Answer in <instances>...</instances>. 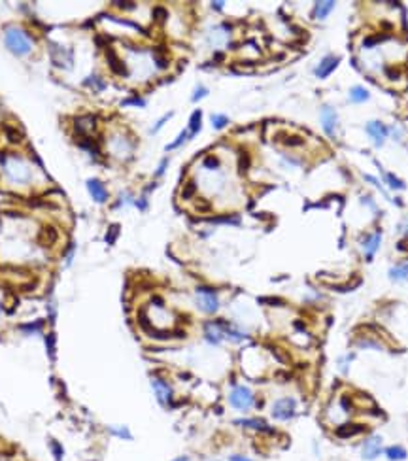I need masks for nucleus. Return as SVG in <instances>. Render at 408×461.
<instances>
[{
  "mask_svg": "<svg viewBox=\"0 0 408 461\" xmlns=\"http://www.w3.org/2000/svg\"><path fill=\"white\" fill-rule=\"evenodd\" d=\"M170 461H193V458H191V456H187V454H181V456H176V458H172Z\"/></svg>",
  "mask_w": 408,
  "mask_h": 461,
  "instance_id": "c03bdc74",
  "label": "nucleus"
},
{
  "mask_svg": "<svg viewBox=\"0 0 408 461\" xmlns=\"http://www.w3.org/2000/svg\"><path fill=\"white\" fill-rule=\"evenodd\" d=\"M210 461H223V460H210Z\"/></svg>",
  "mask_w": 408,
  "mask_h": 461,
  "instance_id": "49530a36",
  "label": "nucleus"
},
{
  "mask_svg": "<svg viewBox=\"0 0 408 461\" xmlns=\"http://www.w3.org/2000/svg\"><path fill=\"white\" fill-rule=\"evenodd\" d=\"M193 195H195V183L189 181V183L183 187V191H181V197H183V199H191Z\"/></svg>",
  "mask_w": 408,
  "mask_h": 461,
  "instance_id": "c9c22d12",
  "label": "nucleus"
},
{
  "mask_svg": "<svg viewBox=\"0 0 408 461\" xmlns=\"http://www.w3.org/2000/svg\"><path fill=\"white\" fill-rule=\"evenodd\" d=\"M6 138L11 144H21L23 142V132L19 129H13V127H6Z\"/></svg>",
  "mask_w": 408,
  "mask_h": 461,
  "instance_id": "c85d7f7f",
  "label": "nucleus"
},
{
  "mask_svg": "<svg viewBox=\"0 0 408 461\" xmlns=\"http://www.w3.org/2000/svg\"><path fill=\"white\" fill-rule=\"evenodd\" d=\"M384 437L378 433H368L359 442V458L361 461H376L384 456Z\"/></svg>",
  "mask_w": 408,
  "mask_h": 461,
  "instance_id": "f03ea898",
  "label": "nucleus"
},
{
  "mask_svg": "<svg viewBox=\"0 0 408 461\" xmlns=\"http://www.w3.org/2000/svg\"><path fill=\"white\" fill-rule=\"evenodd\" d=\"M368 97H370V93L361 85H353L350 89V101L351 102H365L368 101Z\"/></svg>",
  "mask_w": 408,
  "mask_h": 461,
  "instance_id": "5701e85b",
  "label": "nucleus"
},
{
  "mask_svg": "<svg viewBox=\"0 0 408 461\" xmlns=\"http://www.w3.org/2000/svg\"><path fill=\"white\" fill-rule=\"evenodd\" d=\"M202 335H204V341L208 344L219 346L221 342L225 341V320L206 321L204 327H202Z\"/></svg>",
  "mask_w": 408,
  "mask_h": 461,
  "instance_id": "6e6552de",
  "label": "nucleus"
},
{
  "mask_svg": "<svg viewBox=\"0 0 408 461\" xmlns=\"http://www.w3.org/2000/svg\"><path fill=\"white\" fill-rule=\"evenodd\" d=\"M353 359H355V353H353V351H351V353H346L344 357H339V359H337V365H339V369L342 374H348L350 365L353 363Z\"/></svg>",
  "mask_w": 408,
  "mask_h": 461,
  "instance_id": "bb28decb",
  "label": "nucleus"
},
{
  "mask_svg": "<svg viewBox=\"0 0 408 461\" xmlns=\"http://www.w3.org/2000/svg\"><path fill=\"white\" fill-rule=\"evenodd\" d=\"M4 169L8 172V178H10L13 183H19V185H27L32 180V172L30 169L19 159V157H10V159H0Z\"/></svg>",
  "mask_w": 408,
  "mask_h": 461,
  "instance_id": "423d86ee",
  "label": "nucleus"
},
{
  "mask_svg": "<svg viewBox=\"0 0 408 461\" xmlns=\"http://www.w3.org/2000/svg\"><path fill=\"white\" fill-rule=\"evenodd\" d=\"M299 412V401L295 397H280L270 406V418L276 421H291Z\"/></svg>",
  "mask_w": 408,
  "mask_h": 461,
  "instance_id": "39448f33",
  "label": "nucleus"
},
{
  "mask_svg": "<svg viewBox=\"0 0 408 461\" xmlns=\"http://www.w3.org/2000/svg\"><path fill=\"white\" fill-rule=\"evenodd\" d=\"M234 423H236L238 427H244L246 431H253V433H267V435H272V433L276 431L269 421L265 420V418H259V416L238 418V420H234Z\"/></svg>",
  "mask_w": 408,
  "mask_h": 461,
  "instance_id": "1a4fd4ad",
  "label": "nucleus"
},
{
  "mask_svg": "<svg viewBox=\"0 0 408 461\" xmlns=\"http://www.w3.org/2000/svg\"><path fill=\"white\" fill-rule=\"evenodd\" d=\"M384 458L388 461H407L408 450L403 444H389L384 448Z\"/></svg>",
  "mask_w": 408,
  "mask_h": 461,
  "instance_id": "f3484780",
  "label": "nucleus"
},
{
  "mask_svg": "<svg viewBox=\"0 0 408 461\" xmlns=\"http://www.w3.org/2000/svg\"><path fill=\"white\" fill-rule=\"evenodd\" d=\"M76 125V132H81V134H87V132H93L97 129V123H95V115H81V117H76L74 121Z\"/></svg>",
  "mask_w": 408,
  "mask_h": 461,
  "instance_id": "a211bd4d",
  "label": "nucleus"
},
{
  "mask_svg": "<svg viewBox=\"0 0 408 461\" xmlns=\"http://www.w3.org/2000/svg\"><path fill=\"white\" fill-rule=\"evenodd\" d=\"M80 146L83 148V150L89 151L93 157H97V155H99V146H97L95 142L91 140V138H85V140H81V142H80Z\"/></svg>",
  "mask_w": 408,
  "mask_h": 461,
  "instance_id": "2f4dec72",
  "label": "nucleus"
},
{
  "mask_svg": "<svg viewBox=\"0 0 408 461\" xmlns=\"http://www.w3.org/2000/svg\"><path fill=\"white\" fill-rule=\"evenodd\" d=\"M300 144H304V140L300 136H289L288 140H286V146H291V148H297Z\"/></svg>",
  "mask_w": 408,
  "mask_h": 461,
  "instance_id": "58836bf2",
  "label": "nucleus"
},
{
  "mask_svg": "<svg viewBox=\"0 0 408 461\" xmlns=\"http://www.w3.org/2000/svg\"><path fill=\"white\" fill-rule=\"evenodd\" d=\"M249 339V331L244 329L238 323H231V321H225V341L231 342H244Z\"/></svg>",
  "mask_w": 408,
  "mask_h": 461,
  "instance_id": "ddd939ff",
  "label": "nucleus"
},
{
  "mask_svg": "<svg viewBox=\"0 0 408 461\" xmlns=\"http://www.w3.org/2000/svg\"><path fill=\"white\" fill-rule=\"evenodd\" d=\"M384 180L388 181V185L391 189H405V181H401L397 176H393L391 172H386V174H384Z\"/></svg>",
  "mask_w": 408,
  "mask_h": 461,
  "instance_id": "c756f323",
  "label": "nucleus"
},
{
  "mask_svg": "<svg viewBox=\"0 0 408 461\" xmlns=\"http://www.w3.org/2000/svg\"><path fill=\"white\" fill-rule=\"evenodd\" d=\"M202 127V112L195 110L191 114V119H189V136H195L197 132Z\"/></svg>",
  "mask_w": 408,
  "mask_h": 461,
  "instance_id": "393cba45",
  "label": "nucleus"
},
{
  "mask_svg": "<svg viewBox=\"0 0 408 461\" xmlns=\"http://www.w3.org/2000/svg\"><path fill=\"white\" fill-rule=\"evenodd\" d=\"M319 119H321L323 130L327 132L329 136H335V132H337V125H339V115H337L335 108L325 104V106L321 108V115H319Z\"/></svg>",
  "mask_w": 408,
  "mask_h": 461,
  "instance_id": "9b49d317",
  "label": "nucleus"
},
{
  "mask_svg": "<svg viewBox=\"0 0 408 461\" xmlns=\"http://www.w3.org/2000/svg\"><path fill=\"white\" fill-rule=\"evenodd\" d=\"M110 148L114 151V155H117V157H127L130 153V150H132V144H130L127 138L116 134V136L110 140Z\"/></svg>",
  "mask_w": 408,
  "mask_h": 461,
  "instance_id": "dca6fc26",
  "label": "nucleus"
},
{
  "mask_svg": "<svg viewBox=\"0 0 408 461\" xmlns=\"http://www.w3.org/2000/svg\"><path fill=\"white\" fill-rule=\"evenodd\" d=\"M229 404L236 412L248 414L255 406V395L248 386H233L229 391Z\"/></svg>",
  "mask_w": 408,
  "mask_h": 461,
  "instance_id": "7ed1b4c3",
  "label": "nucleus"
},
{
  "mask_svg": "<svg viewBox=\"0 0 408 461\" xmlns=\"http://www.w3.org/2000/svg\"><path fill=\"white\" fill-rule=\"evenodd\" d=\"M367 134L372 138V142H374V146H382L384 144V140L388 138L389 134V129L382 123V121L374 119V121H368L367 123Z\"/></svg>",
  "mask_w": 408,
  "mask_h": 461,
  "instance_id": "f8f14e48",
  "label": "nucleus"
},
{
  "mask_svg": "<svg viewBox=\"0 0 408 461\" xmlns=\"http://www.w3.org/2000/svg\"><path fill=\"white\" fill-rule=\"evenodd\" d=\"M46 344H48V351H50V355L53 357V335H48V337H46Z\"/></svg>",
  "mask_w": 408,
  "mask_h": 461,
  "instance_id": "37998d69",
  "label": "nucleus"
},
{
  "mask_svg": "<svg viewBox=\"0 0 408 461\" xmlns=\"http://www.w3.org/2000/svg\"><path fill=\"white\" fill-rule=\"evenodd\" d=\"M51 450H53V456H55V460L57 461H60L62 460V448H60V444L59 442H51Z\"/></svg>",
  "mask_w": 408,
  "mask_h": 461,
  "instance_id": "4c0bfd02",
  "label": "nucleus"
},
{
  "mask_svg": "<svg viewBox=\"0 0 408 461\" xmlns=\"http://www.w3.org/2000/svg\"><path fill=\"white\" fill-rule=\"evenodd\" d=\"M195 302H197V308L202 314H208V316H214L219 310V306H221L218 291L214 289V288H208V286L197 288V291H195Z\"/></svg>",
  "mask_w": 408,
  "mask_h": 461,
  "instance_id": "20e7f679",
  "label": "nucleus"
},
{
  "mask_svg": "<svg viewBox=\"0 0 408 461\" xmlns=\"http://www.w3.org/2000/svg\"><path fill=\"white\" fill-rule=\"evenodd\" d=\"M407 263H408V261H407Z\"/></svg>",
  "mask_w": 408,
  "mask_h": 461,
  "instance_id": "de8ad7c7",
  "label": "nucleus"
},
{
  "mask_svg": "<svg viewBox=\"0 0 408 461\" xmlns=\"http://www.w3.org/2000/svg\"><path fill=\"white\" fill-rule=\"evenodd\" d=\"M87 189H89V195L93 197L95 202L104 204V202L108 201V189L104 187V183L100 180H95V178L87 180Z\"/></svg>",
  "mask_w": 408,
  "mask_h": 461,
  "instance_id": "4468645a",
  "label": "nucleus"
},
{
  "mask_svg": "<svg viewBox=\"0 0 408 461\" xmlns=\"http://www.w3.org/2000/svg\"><path fill=\"white\" fill-rule=\"evenodd\" d=\"M206 95H208V89H206L204 85H197V87H195V91H193V97H191V101L197 102V101H200V99H204Z\"/></svg>",
  "mask_w": 408,
  "mask_h": 461,
  "instance_id": "72a5a7b5",
  "label": "nucleus"
},
{
  "mask_svg": "<svg viewBox=\"0 0 408 461\" xmlns=\"http://www.w3.org/2000/svg\"><path fill=\"white\" fill-rule=\"evenodd\" d=\"M357 348H361V350H384L382 342L376 341V339H370V337L357 341Z\"/></svg>",
  "mask_w": 408,
  "mask_h": 461,
  "instance_id": "a878e982",
  "label": "nucleus"
},
{
  "mask_svg": "<svg viewBox=\"0 0 408 461\" xmlns=\"http://www.w3.org/2000/svg\"><path fill=\"white\" fill-rule=\"evenodd\" d=\"M123 106H140V108H144V106H146V102L140 101L138 97H130V99H127V101H123Z\"/></svg>",
  "mask_w": 408,
  "mask_h": 461,
  "instance_id": "f704fd0d",
  "label": "nucleus"
},
{
  "mask_svg": "<svg viewBox=\"0 0 408 461\" xmlns=\"http://www.w3.org/2000/svg\"><path fill=\"white\" fill-rule=\"evenodd\" d=\"M151 390H153V395H155V399H157L161 406H170L172 404L174 390H172L169 380H165L161 376H151Z\"/></svg>",
  "mask_w": 408,
  "mask_h": 461,
  "instance_id": "0eeeda50",
  "label": "nucleus"
},
{
  "mask_svg": "<svg viewBox=\"0 0 408 461\" xmlns=\"http://www.w3.org/2000/svg\"><path fill=\"white\" fill-rule=\"evenodd\" d=\"M227 461H253V460L248 458V456H244V454H231L229 458H227Z\"/></svg>",
  "mask_w": 408,
  "mask_h": 461,
  "instance_id": "ea45409f",
  "label": "nucleus"
},
{
  "mask_svg": "<svg viewBox=\"0 0 408 461\" xmlns=\"http://www.w3.org/2000/svg\"><path fill=\"white\" fill-rule=\"evenodd\" d=\"M202 167L208 169V171H218L219 159L218 157H214V155H208V157H204V161H202Z\"/></svg>",
  "mask_w": 408,
  "mask_h": 461,
  "instance_id": "473e14b6",
  "label": "nucleus"
},
{
  "mask_svg": "<svg viewBox=\"0 0 408 461\" xmlns=\"http://www.w3.org/2000/svg\"><path fill=\"white\" fill-rule=\"evenodd\" d=\"M108 431L114 435V437H117V439H123V441H132V433L129 431V427L127 425H110Z\"/></svg>",
  "mask_w": 408,
  "mask_h": 461,
  "instance_id": "b1692460",
  "label": "nucleus"
},
{
  "mask_svg": "<svg viewBox=\"0 0 408 461\" xmlns=\"http://www.w3.org/2000/svg\"><path fill=\"white\" fill-rule=\"evenodd\" d=\"M4 42H6L8 50L11 53H15V55H29L30 51H32V48H34V42H32V38H30L29 34L25 30L15 29V27H10V29L6 30Z\"/></svg>",
  "mask_w": 408,
  "mask_h": 461,
  "instance_id": "f257e3e1",
  "label": "nucleus"
},
{
  "mask_svg": "<svg viewBox=\"0 0 408 461\" xmlns=\"http://www.w3.org/2000/svg\"><path fill=\"white\" fill-rule=\"evenodd\" d=\"M380 246H382V232H380V230H374V232L367 234V236L363 238V242H361V251H363L365 259L367 261L374 259V255L378 253Z\"/></svg>",
  "mask_w": 408,
  "mask_h": 461,
  "instance_id": "9d476101",
  "label": "nucleus"
},
{
  "mask_svg": "<svg viewBox=\"0 0 408 461\" xmlns=\"http://www.w3.org/2000/svg\"><path fill=\"white\" fill-rule=\"evenodd\" d=\"M333 10H335V2H331V0H327V2H318V4H316V10H314V15H316V19H325Z\"/></svg>",
  "mask_w": 408,
  "mask_h": 461,
  "instance_id": "4be33fe9",
  "label": "nucleus"
},
{
  "mask_svg": "<svg viewBox=\"0 0 408 461\" xmlns=\"http://www.w3.org/2000/svg\"><path fill=\"white\" fill-rule=\"evenodd\" d=\"M227 125H229V117H227V115H223V114H214V115H212V127L216 130L225 129Z\"/></svg>",
  "mask_w": 408,
  "mask_h": 461,
  "instance_id": "cd10ccee",
  "label": "nucleus"
},
{
  "mask_svg": "<svg viewBox=\"0 0 408 461\" xmlns=\"http://www.w3.org/2000/svg\"><path fill=\"white\" fill-rule=\"evenodd\" d=\"M106 59H108L112 70L117 72L119 76H127V74H129V72H127V66H125V64L116 57V53H114V51H108V53H106Z\"/></svg>",
  "mask_w": 408,
  "mask_h": 461,
  "instance_id": "aec40b11",
  "label": "nucleus"
},
{
  "mask_svg": "<svg viewBox=\"0 0 408 461\" xmlns=\"http://www.w3.org/2000/svg\"><path fill=\"white\" fill-rule=\"evenodd\" d=\"M187 138H189V132H187V130H181V132L178 134V138L172 142V144L167 146V151H172V150H176V148H179V146L187 140Z\"/></svg>",
  "mask_w": 408,
  "mask_h": 461,
  "instance_id": "7c9ffc66",
  "label": "nucleus"
},
{
  "mask_svg": "<svg viewBox=\"0 0 408 461\" xmlns=\"http://www.w3.org/2000/svg\"><path fill=\"white\" fill-rule=\"evenodd\" d=\"M55 240H57V229L51 225H44L40 230V242L46 246H51Z\"/></svg>",
  "mask_w": 408,
  "mask_h": 461,
  "instance_id": "412c9836",
  "label": "nucleus"
},
{
  "mask_svg": "<svg viewBox=\"0 0 408 461\" xmlns=\"http://www.w3.org/2000/svg\"><path fill=\"white\" fill-rule=\"evenodd\" d=\"M167 167H169V159H163V161H161V165H159V169L155 171V176H157V178H161V176L165 174V171H167Z\"/></svg>",
  "mask_w": 408,
  "mask_h": 461,
  "instance_id": "a19ab883",
  "label": "nucleus"
},
{
  "mask_svg": "<svg viewBox=\"0 0 408 461\" xmlns=\"http://www.w3.org/2000/svg\"><path fill=\"white\" fill-rule=\"evenodd\" d=\"M221 6H223V2H212V8H214V10L221 11Z\"/></svg>",
  "mask_w": 408,
  "mask_h": 461,
  "instance_id": "a18cd8bd",
  "label": "nucleus"
},
{
  "mask_svg": "<svg viewBox=\"0 0 408 461\" xmlns=\"http://www.w3.org/2000/svg\"><path fill=\"white\" fill-rule=\"evenodd\" d=\"M170 117H172V112H169V114H167L165 117H161V119L157 121L155 125H153V129H151V134H155V132H157V130H159L161 127H163V125H165V123H167V121L170 119Z\"/></svg>",
  "mask_w": 408,
  "mask_h": 461,
  "instance_id": "e433bc0d",
  "label": "nucleus"
},
{
  "mask_svg": "<svg viewBox=\"0 0 408 461\" xmlns=\"http://www.w3.org/2000/svg\"><path fill=\"white\" fill-rule=\"evenodd\" d=\"M339 62H340L339 57H335V55H327V57H323V59L319 60L318 68L314 70V74H316L318 78H327V76H331L333 70L339 66Z\"/></svg>",
  "mask_w": 408,
  "mask_h": 461,
  "instance_id": "2eb2a0df",
  "label": "nucleus"
},
{
  "mask_svg": "<svg viewBox=\"0 0 408 461\" xmlns=\"http://www.w3.org/2000/svg\"><path fill=\"white\" fill-rule=\"evenodd\" d=\"M388 276L391 282H407L408 280V263L395 265L388 271Z\"/></svg>",
  "mask_w": 408,
  "mask_h": 461,
  "instance_id": "6ab92c4d",
  "label": "nucleus"
},
{
  "mask_svg": "<svg viewBox=\"0 0 408 461\" xmlns=\"http://www.w3.org/2000/svg\"><path fill=\"white\" fill-rule=\"evenodd\" d=\"M116 232H119V227H117V225H112V227H110V232H108V234H110V236H108L110 244H112V242H114V238H116Z\"/></svg>",
  "mask_w": 408,
  "mask_h": 461,
  "instance_id": "79ce46f5",
  "label": "nucleus"
}]
</instances>
